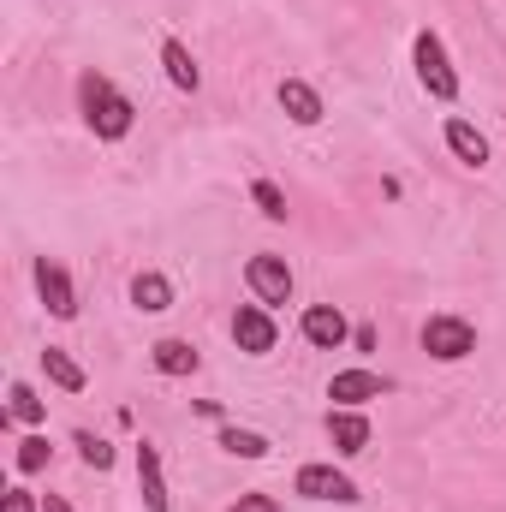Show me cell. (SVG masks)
Segmentation results:
<instances>
[{
	"label": "cell",
	"instance_id": "cell-1",
	"mask_svg": "<svg viewBox=\"0 0 506 512\" xmlns=\"http://www.w3.org/2000/svg\"><path fill=\"white\" fill-rule=\"evenodd\" d=\"M78 108H84V126L96 131L102 143H120L137 126V102H131L108 72H84L78 78Z\"/></svg>",
	"mask_w": 506,
	"mask_h": 512
},
{
	"label": "cell",
	"instance_id": "cell-2",
	"mask_svg": "<svg viewBox=\"0 0 506 512\" xmlns=\"http://www.w3.org/2000/svg\"><path fill=\"white\" fill-rule=\"evenodd\" d=\"M411 66H417V84H423L435 102H453V96H459V72H453L447 42H441L435 30H417V36H411Z\"/></svg>",
	"mask_w": 506,
	"mask_h": 512
},
{
	"label": "cell",
	"instance_id": "cell-3",
	"mask_svg": "<svg viewBox=\"0 0 506 512\" xmlns=\"http://www.w3.org/2000/svg\"><path fill=\"white\" fill-rule=\"evenodd\" d=\"M417 340H423V352H429L435 364H465V358L477 352V328H471L465 316H447V310H441V316H429Z\"/></svg>",
	"mask_w": 506,
	"mask_h": 512
},
{
	"label": "cell",
	"instance_id": "cell-4",
	"mask_svg": "<svg viewBox=\"0 0 506 512\" xmlns=\"http://www.w3.org/2000/svg\"><path fill=\"white\" fill-rule=\"evenodd\" d=\"M245 286H251V298H256V304H268V310L292 304V268H286V256L256 251L251 262H245Z\"/></svg>",
	"mask_w": 506,
	"mask_h": 512
},
{
	"label": "cell",
	"instance_id": "cell-5",
	"mask_svg": "<svg viewBox=\"0 0 506 512\" xmlns=\"http://www.w3.org/2000/svg\"><path fill=\"white\" fill-rule=\"evenodd\" d=\"M292 495H304V501H334V507H358V483H352L340 465H298Z\"/></svg>",
	"mask_w": 506,
	"mask_h": 512
},
{
	"label": "cell",
	"instance_id": "cell-6",
	"mask_svg": "<svg viewBox=\"0 0 506 512\" xmlns=\"http://www.w3.org/2000/svg\"><path fill=\"white\" fill-rule=\"evenodd\" d=\"M36 298H42V310L54 316V322H72L78 316V292H72V274L54 262V256H36Z\"/></svg>",
	"mask_w": 506,
	"mask_h": 512
},
{
	"label": "cell",
	"instance_id": "cell-7",
	"mask_svg": "<svg viewBox=\"0 0 506 512\" xmlns=\"http://www.w3.org/2000/svg\"><path fill=\"white\" fill-rule=\"evenodd\" d=\"M233 346L251 352V358H268L280 346V328H274V310L268 304H239L233 310Z\"/></svg>",
	"mask_w": 506,
	"mask_h": 512
},
{
	"label": "cell",
	"instance_id": "cell-8",
	"mask_svg": "<svg viewBox=\"0 0 506 512\" xmlns=\"http://www.w3.org/2000/svg\"><path fill=\"white\" fill-rule=\"evenodd\" d=\"M298 334H304L316 352H340V346L352 340V322H346L340 304H310V310L298 316Z\"/></svg>",
	"mask_w": 506,
	"mask_h": 512
},
{
	"label": "cell",
	"instance_id": "cell-9",
	"mask_svg": "<svg viewBox=\"0 0 506 512\" xmlns=\"http://www.w3.org/2000/svg\"><path fill=\"white\" fill-rule=\"evenodd\" d=\"M381 393H387V376H376V370H334V382H328V399L346 411H364Z\"/></svg>",
	"mask_w": 506,
	"mask_h": 512
},
{
	"label": "cell",
	"instance_id": "cell-10",
	"mask_svg": "<svg viewBox=\"0 0 506 512\" xmlns=\"http://www.w3.org/2000/svg\"><path fill=\"white\" fill-rule=\"evenodd\" d=\"M328 441H334V453H340V459H358V453L370 447V417H364V411L334 405V411H328Z\"/></svg>",
	"mask_w": 506,
	"mask_h": 512
},
{
	"label": "cell",
	"instance_id": "cell-11",
	"mask_svg": "<svg viewBox=\"0 0 506 512\" xmlns=\"http://www.w3.org/2000/svg\"><path fill=\"white\" fill-rule=\"evenodd\" d=\"M137 495L143 512H167V471H161V447L137 441Z\"/></svg>",
	"mask_w": 506,
	"mask_h": 512
},
{
	"label": "cell",
	"instance_id": "cell-12",
	"mask_svg": "<svg viewBox=\"0 0 506 512\" xmlns=\"http://www.w3.org/2000/svg\"><path fill=\"white\" fill-rule=\"evenodd\" d=\"M161 66H167V84H173V90H185V96L203 90V66H197V54H191L179 36H161Z\"/></svg>",
	"mask_w": 506,
	"mask_h": 512
},
{
	"label": "cell",
	"instance_id": "cell-13",
	"mask_svg": "<svg viewBox=\"0 0 506 512\" xmlns=\"http://www.w3.org/2000/svg\"><path fill=\"white\" fill-rule=\"evenodd\" d=\"M280 108H286V120L292 126H322V90L316 84H304V78H280Z\"/></svg>",
	"mask_w": 506,
	"mask_h": 512
},
{
	"label": "cell",
	"instance_id": "cell-14",
	"mask_svg": "<svg viewBox=\"0 0 506 512\" xmlns=\"http://www.w3.org/2000/svg\"><path fill=\"white\" fill-rule=\"evenodd\" d=\"M441 137H447V149L471 167V173H483L489 167V137L471 126V120H459V114H447V126H441Z\"/></svg>",
	"mask_w": 506,
	"mask_h": 512
},
{
	"label": "cell",
	"instance_id": "cell-15",
	"mask_svg": "<svg viewBox=\"0 0 506 512\" xmlns=\"http://www.w3.org/2000/svg\"><path fill=\"white\" fill-rule=\"evenodd\" d=\"M131 304H137V310H149V316L173 310V280H167L161 268H143V274H131Z\"/></svg>",
	"mask_w": 506,
	"mask_h": 512
},
{
	"label": "cell",
	"instance_id": "cell-16",
	"mask_svg": "<svg viewBox=\"0 0 506 512\" xmlns=\"http://www.w3.org/2000/svg\"><path fill=\"white\" fill-rule=\"evenodd\" d=\"M149 364H155L161 376H197V364H203V358H197V346H191V340H173V334H167V340H155V346H149Z\"/></svg>",
	"mask_w": 506,
	"mask_h": 512
},
{
	"label": "cell",
	"instance_id": "cell-17",
	"mask_svg": "<svg viewBox=\"0 0 506 512\" xmlns=\"http://www.w3.org/2000/svg\"><path fill=\"white\" fill-rule=\"evenodd\" d=\"M215 447H221V453H233V459H268V453H274V441H268L262 429H239V423H221Z\"/></svg>",
	"mask_w": 506,
	"mask_h": 512
},
{
	"label": "cell",
	"instance_id": "cell-18",
	"mask_svg": "<svg viewBox=\"0 0 506 512\" xmlns=\"http://www.w3.org/2000/svg\"><path fill=\"white\" fill-rule=\"evenodd\" d=\"M42 370H48V382L60 387V393H84V387H90L84 364H78L66 346H48V352H42Z\"/></svg>",
	"mask_w": 506,
	"mask_h": 512
},
{
	"label": "cell",
	"instance_id": "cell-19",
	"mask_svg": "<svg viewBox=\"0 0 506 512\" xmlns=\"http://www.w3.org/2000/svg\"><path fill=\"white\" fill-rule=\"evenodd\" d=\"M6 417H12V423L42 429V423H48V405L36 399V387H30V382H12V387H6Z\"/></svg>",
	"mask_w": 506,
	"mask_h": 512
},
{
	"label": "cell",
	"instance_id": "cell-20",
	"mask_svg": "<svg viewBox=\"0 0 506 512\" xmlns=\"http://www.w3.org/2000/svg\"><path fill=\"white\" fill-rule=\"evenodd\" d=\"M72 447H78V459H84L90 471H108V465H114V447H108L102 435H90V429H72Z\"/></svg>",
	"mask_w": 506,
	"mask_h": 512
},
{
	"label": "cell",
	"instance_id": "cell-21",
	"mask_svg": "<svg viewBox=\"0 0 506 512\" xmlns=\"http://www.w3.org/2000/svg\"><path fill=\"white\" fill-rule=\"evenodd\" d=\"M251 203L268 215V221H286V191L274 179H251Z\"/></svg>",
	"mask_w": 506,
	"mask_h": 512
},
{
	"label": "cell",
	"instance_id": "cell-22",
	"mask_svg": "<svg viewBox=\"0 0 506 512\" xmlns=\"http://www.w3.org/2000/svg\"><path fill=\"white\" fill-rule=\"evenodd\" d=\"M48 453H54V447H48V435H24V441H18V471H24V477L48 471Z\"/></svg>",
	"mask_w": 506,
	"mask_h": 512
},
{
	"label": "cell",
	"instance_id": "cell-23",
	"mask_svg": "<svg viewBox=\"0 0 506 512\" xmlns=\"http://www.w3.org/2000/svg\"><path fill=\"white\" fill-rule=\"evenodd\" d=\"M227 512H286V507H280L274 495H239V501H233Z\"/></svg>",
	"mask_w": 506,
	"mask_h": 512
},
{
	"label": "cell",
	"instance_id": "cell-24",
	"mask_svg": "<svg viewBox=\"0 0 506 512\" xmlns=\"http://www.w3.org/2000/svg\"><path fill=\"white\" fill-rule=\"evenodd\" d=\"M0 512H42V501H36L30 489H6V501H0Z\"/></svg>",
	"mask_w": 506,
	"mask_h": 512
},
{
	"label": "cell",
	"instance_id": "cell-25",
	"mask_svg": "<svg viewBox=\"0 0 506 512\" xmlns=\"http://www.w3.org/2000/svg\"><path fill=\"white\" fill-rule=\"evenodd\" d=\"M42 512H78L66 495H42Z\"/></svg>",
	"mask_w": 506,
	"mask_h": 512
}]
</instances>
